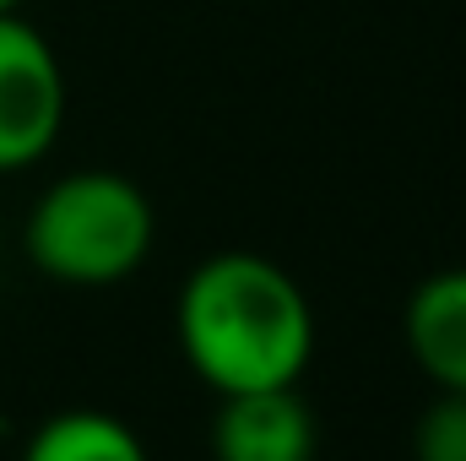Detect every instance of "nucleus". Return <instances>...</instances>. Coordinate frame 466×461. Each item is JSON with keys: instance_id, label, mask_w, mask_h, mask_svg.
<instances>
[{"instance_id": "20e7f679", "label": "nucleus", "mask_w": 466, "mask_h": 461, "mask_svg": "<svg viewBox=\"0 0 466 461\" xmlns=\"http://www.w3.org/2000/svg\"><path fill=\"white\" fill-rule=\"evenodd\" d=\"M212 461H315V413L293 385L228 391L212 418Z\"/></svg>"}, {"instance_id": "0eeeda50", "label": "nucleus", "mask_w": 466, "mask_h": 461, "mask_svg": "<svg viewBox=\"0 0 466 461\" xmlns=\"http://www.w3.org/2000/svg\"><path fill=\"white\" fill-rule=\"evenodd\" d=\"M412 461H466V396L440 391L418 429H412Z\"/></svg>"}, {"instance_id": "423d86ee", "label": "nucleus", "mask_w": 466, "mask_h": 461, "mask_svg": "<svg viewBox=\"0 0 466 461\" xmlns=\"http://www.w3.org/2000/svg\"><path fill=\"white\" fill-rule=\"evenodd\" d=\"M22 461H152L141 435L115 418V413H98V407H71V413H55L33 429Z\"/></svg>"}, {"instance_id": "f03ea898", "label": "nucleus", "mask_w": 466, "mask_h": 461, "mask_svg": "<svg viewBox=\"0 0 466 461\" xmlns=\"http://www.w3.org/2000/svg\"><path fill=\"white\" fill-rule=\"evenodd\" d=\"M152 201L136 179L115 169L60 174L27 212V261L66 288H109L125 282L152 250Z\"/></svg>"}, {"instance_id": "39448f33", "label": "nucleus", "mask_w": 466, "mask_h": 461, "mask_svg": "<svg viewBox=\"0 0 466 461\" xmlns=\"http://www.w3.org/2000/svg\"><path fill=\"white\" fill-rule=\"evenodd\" d=\"M401 332H407L418 369L440 391L466 396V266L434 271V277L418 282V293L407 299Z\"/></svg>"}, {"instance_id": "7ed1b4c3", "label": "nucleus", "mask_w": 466, "mask_h": 461, "mask_svg": "<svg viewBox=\"0 0 466 461\" xmlns=\"http://www.w3.org/2000/svg\"><path fill=\"white\" fill-rule=\"evenodd\" d=\"M66 125V71L38 27L0 11V174L38 163Z\"/></svg>"}, {"instance_id": "6e6552de", "label": "nucleus", "mask_w": 466, "mask_h": 461, "mask_svg": "<svg viewBox=\"0 0 466 461\" xmlns=\"http://www.w3.org/2000/svg\"><path fill=\"white\" fill-rule=\"evenodd\" d=\"M16 5H22V0H0V11H16Z\"/></svg>"}, {"instance_id": "f257e3e1", "label": "nucleus", "mask_w": 466, "mask_h": 461, "mask_svg": "<svg viewBox=\"0 0 466 461\" xmlns=\"http://www.w3.org/2000/svg\"><path fill=\"white\" fill-rule=\"evenodd\" d=\"M185 364L218 391H266L299 385L315 353V310L304 288L255 250L207 255L174 310Z\"/></svg>"}]
</instances>
